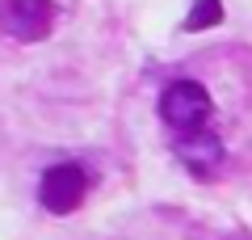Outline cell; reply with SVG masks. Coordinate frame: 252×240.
Here are the masks:
<instances>
[{"label":"cell","instance_id":"obj_3","mask_svg":"<svg viewBox=\"0 0 252 240\" xmlns=\"http://www.w3.org/2000/svg\"><path fill=\"white\" fill-rule=\"evenodd\" d=\"M84 194H89V173L80 164H55L38 181V198L51 215H72L84 202Z\"/></svg>","mask_w":252,"mask_h":240},{"label":"cell","instance_id":"obj_2","mask_svg":"<svg viewBox=\"0 0 252 240\" xmlns=\"http://www.w3.org/2000/svg\"><path fill=\"white\" fill-rule=\"evenodd\" d=\"M55 0H0V30L17 42H42L55 30Z\"/></svg>","mask_w":252,"mask_h":240},{"label":"cell","instance_id":"obj_1","mask_svg":"<svg viewBox=\"0 0 252 240\" xmlns=\"http://www.w3.org/2000/svg\"><path fill=\"white\" fill-rule=\"evenodd\" d=\"M160 118L168 122V131L193 135V131H206L210 126L215 101H210L206 84H198V80H172L168 89L160 93Z\"/></svg>","mask_w":252,"mask_h":240},{"label":"cell","instance_id":"obj_5","mask_svg":"<svg viewBox=\"0 0 252 240\" xmlns=\"http://www.w3.org/2000/svg\"><path fill=\"white\" fill-rule=\"evenodd\" d=\"M223 21V0H193V9L185 17V30L189 34H202V30L219 26Z\"/></svg>","mask_w":252,"mask_h":240},{"label":"cell","instance_id":"obj_4","mask_svg":"<svg viewBox=\"0 0 252 240\" xmlns=\"http://www.w3.org/2000/svg\"><path fill=\"white\" fill-rule=\"evenodd\" d=\"M177 156L198 177H215L223 169V143H219V135L210 126L206 131H193V135H177Z\"/></svg>","mask_w":252,"mask_h":240}]
</instances>
